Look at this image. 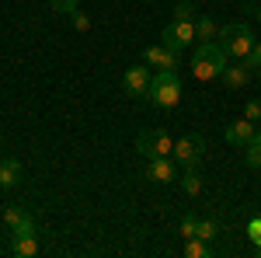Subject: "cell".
<instances>
[{"mask_svg": "<svg viewBox=\"0 0 261 258\" xmlns=\"http://www.w3.org/2000/svg\"><path fill=\"white\" fill-rule=\"evenodd\" d=\"M226 63H230V56L223 53L220 42H199L195 53H192V77L195 80H216Z\"/></svg>", "mask_w": 261, "mask_h": 258, "instance_id": "1", "label": "cell"}, {"mask_svg": "<svg viewBox=\"0 0 261 258\" xmlns=\"http://www.w3.org/2000/svg\"><path fill=\"white\" fill-rule=\"evenodd\" d=\"M220 45H223V53L230 56V60H244L251 49H254V28L251 25H244V21H237V25H223L220 28Z\"/></svg>", "mask_w": 261, "mask_h": 258, "instance_id": "2", "label": "cell"}, {"mask_svg": "<svg viewBox=\"0 0 261 258\" xmlns=\"http://www.w3.org/2000/svg\"><path fill=\"white\" fill-rule=\"evenodd\" d=\"M150 101L157 108H178L181 101V80L174 70H157L150 80Z\"/></svg>", "mask_w": 261, "mask_h": 258, "instance_id": "3", "label": "cell"}, {"mask_svg": "<svg viewBox=\"0 0 261 258\" xmlns=\"http://www.w3.org/2000/svg\"><path fill=\"white\" fill-rule=\"evenodd\" d=\"M136 150H140L143 157H174V139L167 136L164 129H143L140 136H136Z\"/></svg>", "mask_w": 261, "mask_h": 258, "instance_id": "4", "label": "cell"}, {"mask_svg": "<svg viewBox=\"0 0 261 258\" xmlns=\"http://www.w3.org/2000/svg\"><path fill=\"white\" fill-rule=\"evenodd\" d=\"M202 157H205V136L202 133H188L174 143V160L181 168H199Z\"/></svg>", "mask_w": 261, "mask_h": 258, "instance_id": "5", "label": "cell"}, {"mask_svg": "<svg viewBox=\"0 0 261 258\" xmlns=\"http://www.w3.org/2000/svg\"><path fill=\"white\" fill-rule=\"evenodd\" d=\"M161 39H164V45H167V49H174V53L188 49L192 42L199 39V35H195V21H171V25L164 28Z\"/></svg>", "mask_w": 261, "mask_h": 258, "instance_id": "6", "label": "cell"}, {"mask_svg": "<svg viewBox=\"0 0 261 258\" xmlns=\"http://www.w3.org/2000/svg\"><path fill=\"white\" fill-rule=\"evenodd\" d=\"M150 66L143 63V66H129L125 74H122V84H125V95H133V98L140 101H150Z\"/></svg>", "mask_w": 261, "mask_h": 258, "instance_id": "7", "label": "cell"}, {"mask_svg": "<svg viewBox=\"0 0 261 258\" xmlns=\"http://www.w3.org/2000/svg\"><path fill=\"white\" fill-rule=\"evenodd\" d=\"M146 178L157 181V185H167V181L181 178L178 175V160L174 157H150L146 160Z\"/></svg>", "mask_w": 261, "mask_h": 258, "instance_id": "8", "label": "cell"}, {"mask_svg": "<svg viewBox=\"0 0 261 258\" xmlns=\"http://www.w3.org/2000/svg\"><path fill=\"white\" fill-rule=\"evenodd\" d=\"M143 63L146 66H157V70H174L178 66V53L174 49H167V45H146L143 49Z\"/></svg>", "mask_w": 261, "mask_h": 258, "instance_id": "9", "label": "cell"}, {"mask_svg": "<svg viewBox=\"0 0 261 258\" xmlns=\"http://www.w3.org/2000/svg\"><path fill=\"white\" fill-rule=\"evenodd\" d=\"M4 223L11 227V238L14 234H35V220L28 209H21V206H7L4 209Z\"/></svg>", "mask_w": 261, "mask_h": 258, "instance_id": "10", "label": "cell"}, {"mask_svg": "<svg viewBox=\"0 0 261 258\" xmlns=\"http://www.w3.org/2000/svg\"><path fill=\"white\" fill-rule=\"evenodd\" d=\"M254 129H258V126L251 119H237V122H230V126L223 129V139H226L230 147H247L251 136H254Z\"/></svg>", "mask_w": 261, "mask_h": 258, "instance_id": "11", "label": "cell"}, {"mask_svg": "<svg viewBox=\"0 0 261 258\" xmlns=\"http://www.w3.org/2000/svg\"><path fill=\"white\" fill-rule=\"evenodd\" d=\"M220 80L230 87V91H241V87H247V80H251V70L244 66V60H233V63H226V66H223Z\"/></svg>", "mask_w": 261, "mask_h": 258, "instance_id": "12", "label": "cell"}, {"mask_svg": "<svg viewBox=\"0 0 261 258\" xmlns=\"http://www.w3.org/2000/svg\"><path fill=\"white\" fill-rule=\"evenodd\" d=\"M11 255H18V258L39 255V234H14V241H11Z\"/></svg>", "mask_w": 261, "mask_h": 258, "instance_id": "13", "label": "cell"}, {"mask_svg": "<svg viewBox=\"0 0 261 258\" xmlns=\"http://www.w3.org/2000/svg\"><path fill=\"white\" fill-rule=\"evenodd\" d=\"M21 181V160L18 157H4L0 160V189H14Z\"/></svg>", "mask_w": 261, "mask_h": 258, "instance_id": "14", "label": "cell"}, {"mask_svg": "<svg viewBox=\"0 0 261 258\" xmlns=\"http://www.w3.org/2000/svg\"><path fill=\"white\" fill-rule=\"evenodd\" d=\"M181 192L185 196H199L202 192V175H199V168H185V175H181Z\"/></svg>", "mask_w": 261, "mask_h": 258, "instance_id": "15", "label": "cell"}, {"mask_svg": "<svg viewBox=\"0 0 261 258\" xmlns=\"http://www.w3.org/2000/svg\"><path fill=\"white\" fill-rule=\"evenodd\" d=\"M244 150H247V154H244L247 168H254V171H258V168H261V129H254V136H251V143H247Z\"/></svg>", "mask_w": 261, "mask_h": 258, "instance_id": "16", "label": "cell"}, {"mask_svg": "<svg viewBox=\"0 0 261 258\" xmlns=\"http://www.w3.org/2000/svg\"><path fill=\"white\" fill-rule=\"evenodd\" d=\"M195 35H199V42H213L220 35V25L213 18H195Z\"/></svg>", "mask_w": 261, "mask_h": 258, "instance_id": "17", "label": "cell"}, {"mask_svg": "<svg viewBox=\"0 0 261 258\" xmlns=\"http://www.w3.org/2000/svg\"><path fill=\"white\" fill-rule=\"evenodd\" d=\"M216 234H220V220H216V217H199V230H195V238L213 241Z\"/></svg>", "mask_w": 261, "mask_h": 258, "instance_id": "18", "label": "cell"}, {"mask_svg": "<svg viewBox=\"0 0 261 258\" xmlns=\"http://www.w3.org/2000/svg\"><path fill=\"white\" fill-rule=\"evenodd\" d=\"M195 230H199V217L195 213H185V217L178 220V238H195Z\"/></svg>", "mask_w": 261, "mask_h": 258, "instance_id": "19", "label": "cell"}, {"mask_svg": "<svg viewBox=\"0 0 261 258\" xmlns=\"http://www.w3.org/2000/svg\"><path fill=\"white\" fill-rule=\"evenodd\" d=\"M185 255H188V258H209V241L188 238V244H185Z\"/></svg>", "mask_w": 261, "mask_h": 258, "instance_id": "20", "label": "cell"}, {"mask_svg": "<svg viewBox=\"0 0 261 258\" xmlns=\"http://www.w3.org/2000/svg\"><path fill=\"white\" fill-rule=\"evenodd\" d=\"M244 66H247L251 74H261V39L254 42V49H251V53L244 56Z\"/></svg>", "mask_w": 261, "mask_h": 258, "instance_id": "21", "label": "cell"}, {"mask_svg": "<svg viewBox=\"0 0 261 258\" xmlns=\"http://www.w3.org/2000/svg\"><path fill=\"white\" fill-rule=\"evenodd\" d=\"M174 21H195V4H192V0L174 4Z\"/></svg>", "mask_w": 261, "mask_h": 258, "instance_id": "22", "label": "cell"}, {"mask_svg": "<svg viewBox=\"0 0 261 258\" xmlns=\"http://www.w3.org/2000/svg\"><path fill=\"white\" fill-rule=\"evenodd\" d=\"M49 7L56 11V14H73V11H81V0H49Z\"/></svg>", "mask_w": 261, "mask_h": 258, "instance_id": "23", "label": "cell"}, {"mask_svg": "<svg viewBox=\"0 0 261 258\" xmlns=\"http://www.w3.org/2000/svg\"><path fill=\"white\" fill-rule=\"evenodd\" d=\"M244 119H251L254 126L261 122V98H251L247 105H244Z\"/></svg>", "mask_w": 261, "mask_h": 258, "instance_id": "24", "label": "cell"}, {"mask_svg": "<svg viewBox=\"0 0 261 258\" xmlns=\"http://www.w3.org/2000/svg\"><path fill=\"white\" fill-rule=\"evenodd\" d=\"M247 238L254 241V248L261 244V217H251V220H247Z\"/></svg>", "mask_w": 261, "mask_h": 258, "instance_id": "25", "label": "cell"}, {"mask_svg": "<svg viewBox=\"0 0 261 258\" xmlns=\"http://www.w3.org/2000/svg\"><path fill=\"white\" fill-rule=\"evenodd\" d=\"M70 21H73V28H77V32H87V28H91L87 14H81V11H73V14H70Z\"/></svg>", "mask_w": 261, "mask_h": 258, "instance_id": "26", "label": "cell"}, {"mask_svg": "<svg viewBox=\"0 0 261 258\" xmlns=\"http://www.w3.org/2000/svg\"><path fill=\"white\" fill-rule=\"evenodd\" d=\"M244 11H247L251 18H258V21H261V7H244Z\"/></svg>", "mask_w": 261, "mask_h": 258, "instance_id": "27", "label": "cell"}]
</instances>
